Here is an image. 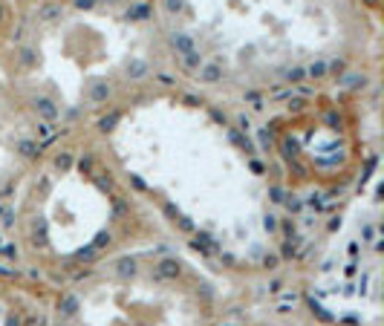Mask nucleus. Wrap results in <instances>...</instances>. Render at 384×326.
Listing matches in <instances>:
<instances>
[{
    "mask_svg": "<svg viewBox=\"0 0 384 326\" xmlns=\"http://www.w3.org/2000/svg\"><path fill=\"white\" fill-rule=\"evenodd\" d=\"M99 133L168 234L211 269L228 280L257 277L283 260L286 208L228 104L170 81Z\"/></svg>",
    "mask_w": 384,
    "mask_h": 326,
    "instance_id": "1",
    "label": "nucleus"
},
{
    "mask_svg": "<svg viewBox=\"0 0 384 326\" xmlns=\"http://www.w3.org/2000/svg\"><path fill=\"white\" fill-rule=\"evenodd\" d=\"M173 84L266 104L375 70L378 0H147Z\"/></svg>",
    "mask_w": 384,
    "mask_h": 326,
    "instance_id": "2",
    "label": "nucleus"
},
{
    "mask_svg": "<svg viewBox=\"0 0 384 326\" xmlns=\"http://www.w3.org/2000/svg\"><path fill=\"white\" fill-rule=\"evenodd\" d=\"M6 81L52 133L99 130L170 84L147 0H46L18 9L0 46Z\"/></svg>",
    "mask_w": 384,
    "mask_h": 326,
    "instance_id": "3",
    "label": "nucleus"
},
{
    "mask_svg": "<svg viewBox=\"0 0 384 326\" xmlns=\"http://www.w3.org/2000/svg\"><path fill=\"white\" fill-rule=\"evenodd\" d=\"M162 237L99 130L58 133L0 202V257L49 286Z\"/></svg>",
    "mask_w": 384,
    "mask_h": 326,
    "instance_id": "4",
    "label": "nucleus"
},
{
    "mask_svg": "<svg viewBox=\"0 0 384 326\" xmlns=\"http://www.w3.org/2000/svg\"><path fill=\"white\" fill-rule=\"evenodd\" d=\"M225 286V274L162 237L55 286L46 326H220Z\"/></svg>",
    "mask_w": 384,
    "mask_h": 326,
    "instance_id": "5",
    "label": "nucleus"
},
{
    "mask_svg": "<svg viewBox=\"0 0 384 326\" xmlns=\"http://www.w3.org/2000/svg\"><path fill=\"white\" fill-rule=\"evenodd\" d=\"M358 84H335L266 101L263 127L249 133L277 194H341L364 179V101Z\"/></svg>",
    "mask_w": 384,
    "mask_h": 326,
    "instance_id": "6",
    "label": "nucleus"
},
{
    "mask_svg": "<svg viewBox=\"0 0 384 326\" xmlns=\"http://www.w3.org/2000/svg\"><path fill=\"white\" fill-rule=\"evenodd\" d=\"M306 303L332 326H381V202L361 185L332 217L304 269Z\"/></svg>",
    "mask_w": 384,
    "mask_h": 326,
    "instance_id": "7",
    "label": "nucleus"
},
{
    "mask_svg": "<svg viewBox=\"0 0 384 326\" xmlns=\"http://www.w3.org/2000/svg\"><path fill=\"white\" fill-rule=\"evenodd\" d=\"M58 133L0 78V202L12 194Z\"/></svg>",
    "mask_w": 384,
    "mask_h": 326,
    "instance_id": "8",
    "label": "nucleus"
},
{
    "mask_svg": "<svg viewBox=\"0 0 384 326\" xmlns=\"http://www.w3.org/2000/svg\"><path fill=\"white\" fill-rule=\"evenodd\" d=\"M55 286L0 257V326H46Z\"/></svg>",
    "mask_w": 384,
    "mask_h": 326,
    "instance_id": "9",
    "label": "nucleus"
},
{
    "mask_svg": "<svg viewBox=\"0 0 384 326\" xmlns=\"http://www.w3.org/2000/svg\"><path fill=\"white\" fill-rule=\"evenodd\" d=\"M20 3L18 0H0V46L6 44L12 26H15V18H18Z\"/></svg>",
    "mask_w": 384,
    "mask_h": 326,
    "instance_id": "10",
    "label": "nucleus"
}]
</instances>
